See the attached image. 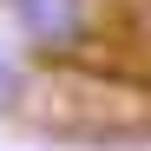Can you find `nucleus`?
<instances>
[{
  "label": "nucleus",
  "instance_id": "f257e3e1",
  "mask_svg": "<svg viewBox=\"0 0 151 151\" xmlns=\"http://www.w3.org/2000/svg\"><path fill=\"white\" fill-rule=\"evenodd\" d=\"M13 112L53 138H138L151 132V92L99 59H40L13 86Z\"/></svg>",
  "mask_w": 151,
  "mask_h": 151
},
{
  "label": "nucleus",
  "instance_id": "f03ea898",
  "mask_svg": "<svg viewBox=\"0 0 151 151\" xmlns=\"http://www.w3.org/2000/svg\"><path fill=\"white\" fill-rule=\"evenodd\" d=\"M0 7L40 59H92L105 27V0H0Z\"/></svg>",
  "mask_w": 151,
  "mask_h": 151
}]
</instances>
